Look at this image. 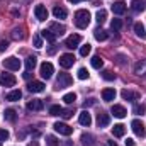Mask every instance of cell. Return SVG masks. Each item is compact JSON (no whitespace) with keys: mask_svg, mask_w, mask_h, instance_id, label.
<instances>
[{"mask_svg":"<svg viewBox=\"0 0 146 146\" xmlns=\"http://www.w3.org/2000/svg\"><path fill=\"white\" fill-rule=\"evenodd\" d=\"M75 24L78 29H87L90 24V12L85 9H80L75 12Z\"/></svg>","mask_w":146,"mask_h":146,"instance_id":"1","label":"cell"},{"mask_svg":"<svg viewBox=\"0 0 146 146\" xmlns=\"http://www.w3.org/2000/svg\"><path fill=\"white\" fill-rule=\"evenodd\" d=\"M72 76L68 75V73H60V76H58V80H56V88L58 90H61V88H66V87H70L72 85Z\"/></svg>","mask_w":146,"mask_h":146,"instance_id":"2","label":"cell"},{"mask_svg":"<svg viewBox=\"0 0 146 146\" xmlns=\"http://www.w3.org/2000/svg\"><path fill=\"white\" fill-rule=\"evenodd\" d=\"M15 76L12 75V73H3L0 72V85L2 87H14L15 85Z\"/></svg>","mask_w":146,"mask_h":146,"instance_id":"3","label":"cell"},{"mask_svg":"<svg viewBox=\"0 0 146 146\" xmlns=\"http://www.w3.org/2000/svg\"><path fill=\"white\" fill-rule=\"evenodd\" d=\"M39 73H41V76H42V78H46V80H48V78H51V76H53V73H54V66H53L49 61H44V63L39 66Z\"/></svg>","mask_w":146,"mask_h":146,"instance_id":"4","label":"cell"},{"mask_svg":"<svg viewBox=\"0 0 146 146\" xmlns=\"http://www.w3.org/2000/svg\"><path fill=\"white\" fill-rule=\"evenodd\" d=\"M131 127H133V131H134V134H136V136H139V138H145V136H146L145 124H143L139 119H134V121L131 122Z\"/></svg>","mask_w":146,"mask_h":146,"instance_id":"5","label":"cell"},{"mask_svg":"<svg viewBox=\"0 0 146 146\" xmlns=\"http://www.w3.org/2000/svg\"><path fill=\"white\" fill-rule=\"evenodd\" d=\"M3 66H5L7 70L15 72V70H19V68H21V61H19V58L10 56V58H5V60H3Z\"/></svg>","mask_w":146,"mask_h":146,"instance_id":"6","label":"cell"},{"mask_svg":"<svg viewBox=\"0 0 146 146\" xmlns=\"http://www.w3.org/2000/svg\"><path fill=\"white\" fill-rule=\"evenodd\" d=\"M53 127H54L56 133H60V134H63V136H70L73 133V127L68 126V124H65V122H54Z\"/></svg>","mask_w":146,"mask_h":146,"instance_id":"7","label":"cell"},{"mask_svg":"<svg viewBox=\"0 0 146 146\" xmlns=\"http://www.w3.org/2000/svg\"><path fill=\"white\" fill-rule=\"evenodd\" d=\"M73 63H75V56L70 54V53L60 56V66H61V68H72Z\"/></svg>","mask_w":146,"mask_h":146,"instance_id":"8","label":"cell"},{"mask_svg":"<svg viewBox=\"0 0 146 146\" xmlns=\"http://www.w3.org/2000/svg\"><path fill=\"white\" fill-rule=\"evenodd\" d=\"M44 87H46V85H44L42 82H39V80H33V82H29V85H27L29 92H33V94H39V92H42Z\"/></svg>","mask_w":146,"mask_h":146,"instance_id":"9","label":"cell"},{"mask_svg":"<svg viewBox=\"0 0 146 146\" xmlns=\"http://www.w3.org/2000/svg\"><path fill=\"white\" fill-rule=\"evenodd\" d=\"M34 15H36L37 21H46V19H48V9H46L44 5H36Z\"/></svg>","mask_w":146,"mask_h":146,"instance_id":"10","label":"cell"},{"mask_svg":"<svg viewBox=\"0 0 146 146\" xmlns=\"http://www.w3.org/2000/svg\"><path fill=\"white\" fill-rule=\"evenodd\" d=\"M80 41H82V37L78 36V34H72V36L66 37L65 46H66V48H70V49H73V48H76V46L80 44Z\"/></svg>","mask_w":146,"mask_h":146,"instance_id":"11","label":"cell"},{"mask_svg":"<svg viewBox=\"0 0 146 146\" xmlns=\"http://www.w3.org/2000/svg\"><path fill=\"white\" fill-rule=\"evenodd\" d=\"M109 122H110V115L107 112L97 114V126L99 127H106V126H109Z\"/></svg>","mask_w":146,"mask_h":146,"instance_id":"12","label":"cell"},{"mask_svg":"<svg viewBox=\"0 0 146 146\" xmlns=\"http://www.w3.org/2000/svg\"><path fill=\"white\" fill-rule=\"evenodd\" d=\"M78 122H80L82 126H85V127H88V126L92 124V115L88 114V110H82V112H80Z\"/></svg>","mask_w":146,"mask_h":146,"instance_id":"13","label":"cell"},{"mask_svg":"<svg viewBox=\"0 0 146 146\" xmlns=\"http://www.w3.org/2000/svg\"><path fill=\"white\" fill-rule=\"evenodd\" d=\"M121 95H122L124 100H138V99L141 97L139 92H133V90H127V88H124V90L121 92Z\"/></svg>","mask_w":146,"mask_h":146,"instance_id":"14","label":"cell"},{"mask_svg":"<svg viewBox=\"0 0 146 146\" xmlns=\"http://www.w3.org/2000/svg\"><path fill=\"white\" fill-rule=\"evenodd\" d=\"M110 9H112V12H114V14H115V15H122V14H124V12H126V3H124V2H121V0H119V2H114V3H112V7H110Z\"/></svg>","mask_w":146,"mask_h":146,"instance_id":"15","label":"cell"},{"mask_svg":"<svg viewBox=\"0 0 146 146\" xmlns=\"http://www.w3.org/2000/svg\"><path fill=\"white\" fill-rule=\"evenodd\" d=\"M110 112L114 114V117H119V119H122V117H126L127 115V110L124 109L122 106H112V109H110Z\"/></svg>","mask_w":146,"mask_h":146,"instance_id":"16","label":"cell"},{"mask_svg":"<svg viewBox=\"0 0 146 146\" xmlns=\"http://www.w3.org/2000/svg\"><path fill=\"white\" fill-rule=\"evenodd\" d=\"M49 31L54 34V36H61L65 31H66V27L63 26V24H58V22H53L51 26H49Z\"/></svg>","mask_w":146,"mask_h":146,"instance_id":"17","label":"cell"},{"mask_svg":"<svg viewBox=\"0 0 146 146\" xmlns=\"http://www.w3.org/2000/svg\"><path fill=\"white\" fill-rule=\"evenodd\" d=\"M44 107V102L41 100V99H33L29 104H27V109L29 110H41Z\"/></svg>","mask_w":146,"mask_h":146,"instance_id":"18","label":"cell"},{"mask_svg":"<svg viewBox=\"0 0 146 146\" xmlns=\"http://www.w3.org/2000/svg\"><path fill=\"white\" fill-rule=\"evenodd\" d=\"M102 99H104L106 102H112V100L115 99V90H114V88H104V90H102Z\"/></svg>","mask_w":146,"mask_h":146,"instance_id":"19","label":"cell"},{"mask_svg":"<svg viewBox=\"0 0 146 146\" xmlns=\"http://www.w3.org/2000/svg\"><path fill=\"white\" fill-rule=\"evenodd\" d=\"M112 134H114L115 138H122V136L126 134V126H124V124H115V126L112 127Z\"/></svg>","mask_w":146,"mask_h":146,"instance_id":"20","label":"cell"},{"mask_svg":"<svg viewBox=\"0 0 146 146\" xmlns=\"http://www.w3.org/2000/svg\"><path fill=\"white\" fill-rule=\"evenodd\" d=\"M131 7H133L134 12H143L146 9V2L145 0H133L131 2Z\"/></svg>","mask_w":146,"mask_h":146,"instance_id":"21","label":"cell"},{"mask_svg":"<svg viewBox=\"0 0 146 146\" xmlns=\"http://www.w3.org/2000/svg\"><path fill=\"white\" fill-rule=\"evenodd\" d=\"M21 97H22V92L21 90H12V92H9L5 95V99L10 100V102H17V100H21Z\"/></svg>","mask_w":146,"mask_h":146,"instance_id":"22","label":"cell"},{"mask_svg":"<svg viewBox=\"0 0 146 146\" xmlns=\"http://www.w3.org/2000/svg\"><path fill=\"white\" fill-rule=\"evenodd\" d=\"M53 14H54V17H56V19H66V15H68L66 9H63V7H58V5L53 9Z\"/></svg>","mask_w":146,"mask_h":146,"instance_id":"23","label":"cell"},{"mask_svg":"<svg viewBox=\"0 0 146 146\" xmlns=\"http://www.w3.org/2000/svg\"><path fill=\"white\" fill-rule=\"evenodd\" d=\"M134 73L136 75H145L146 73V60H141L134 65Z\"/></svg>","mask_w":146,"mask_h":146,"instance_id":"24","label":"cell"},{"mask_svg":"<svg viewBox=\"0 0 146 146\" xmlns=\"http://www.w3.org/2000/svg\"><path fill=\"white\" fill-rule=\"evenodd\" d=\"M134 33H136V36H138V37H141V39H145V37H146L145 26H143L141 22H136V24H134Z\"/></svg>","mask_w":146,"mask_h":146,"instance_id":"25","label":"cell"},{"mask_svg":"<svg viewBox=\"0 0 146 146\" xmlns=\"http://www.w3.org/2000/svg\"><path fill=\"white\" fill-rule=\"evenodd\" d=\"M24 63H26V68H27V72H31V70H34V68H36L37 60H36V56H27Z\"/></svg>","mask_w":146,"mask_h":146,"instance_id":"26","label":"cell"},{"mask_svg":"<svg viewBox=\"0 0 146 146\" xmlns=\"http://www.w3.org/2000/svg\"><path fill=\"white\" fill-rule=\"evenodd\" d=\"M94 36H95L97 41H106L109 34H107V31H104V29H100V27H99V29H95V31H94Z\"/></svg>","mask_w":146,"mask_h":146,"instance_id":"27","label":"cell"},{"mask_svg":"<svg viewBox=\"0 0 146 146\" xmlns=\"http://www.w3.org/2000/svg\"><path fill=\"white\" fill-rule=\"evenodd\" d=\"M3 117H5L7 121L14 122V121L17 119V112H15L14 109H5V112H3Z\"/></svg>","mask_w":146,"mask_h":146,"instance_id":"28","label":"cell"},{"mask_svg":"<svg viewBox=\"0 0 146 146\" xmlns=\"http://www.w3.org/2000/svg\"><path fill=\"white\" fill-rule=\"evenodd\" d=\"M90 63H92V66H94L95 70H100V68L104 66V60H102L100 56H94V58L90 60Z\"/></svg>","mask_w":146,"mask_h":146,"instance_id":"29","label":"cell"},{"mask_svg":"<svg viewBox=\"0 0 146 146\" xmlns=\"http://www.w3.org/2000/svg\"><path fill=\"white\" fill-rule=\"evenodd\" d=\"M41 37H42V39H46V41H49V42H54V41H56V36H54L49 29H48V31H46V29H44V31H41Z\"/></svg>","mask_w":146,"mask_h":146,"instance_id":"30","label":"cell"},{"mask_svg":"<svg viewBox=\"0 0 146 146\" xmlns=\"http://www.w3.org/2000/svg\"><path fill=\"white\" fill-rule=\"evenodd\" d=\"M82 145L83 146H92L94 145V136H92V134H82Z\"/></svg>","mask_w":146,"mask_h":146,"instance_id":"31","label":"cell"},{"mask_svg":"<svg viewBox=\"0 0 146 146\" xmlns=\"http://www.w3.org/2000/svg\"><path fill=\"white\" fill-rule=\"evenodd\" d=\"M95 19H97V22L99 24H102V22H106V19H107V12L102 9V10H99L97 12V15H95Z\"/></svg>","mask_w":146,"mask_h":146,"instance_id":"32","label":"cell"},{"mask_svg":"<svg viewBox=\"0 0 146 146\" xmlns=\"http://www.w3.org/2000/svg\"><path fill=\"white\" fill-rule=\"evenodd\" d=\"M121 27H122V21H121V19H114V21L110 22V29H112L114 33H115V31H119Z\"/></svg>","mask_w":146,"mask_h":146,"instance_id":"33","label":"cell"},{"mask_svg":"<svg viewBox=\"0 0 146 146\" xmlns=\"http://www.w3.org/2000/svg\"><path fill=\"white\" fill-rule=\"evenodd\" d=\"M22 37H24V33H22V29H21V27H15V29L12 31V39L19 41V39H22Z\"/></svg>","mask_w":146,"mask_h":146,"instance_id":"34","label":"cell"},{"mask_svg":"<svg viewBox=\"0 0 146 146\" xmlns=\"http://www.w3.org/2000/svg\"><path fill=\"white\" fill-rule=\"evenodd\" d=\"M90 51H92V46H90L88 42H87V44H83V46L80 48V54H82V56H88V54H90Z\"/></svg>","mask_w":146,"mask_h":146,"instance_id":"35","label":"cell"},{"mask_svg":"<svg viewBox=\"0 0 146 146\" xmlns=\"http://www.w3.org/2000/svg\"><path fill=\"white\" fill-rule=\"evenodd\" d=\"M102 78L107 80V82H112V80H115V75L110 72V70H104V72H102Z\"/></svg>","mask_w":146,"mask_h":146,"instance_id":"36","label":"cell"},{"mask_svg":"<svg viewBox=\"0 0 146 146\" xmlns=\"http://www.w3.org/2000/svg\"><path fill=\"white\" fill-rule=\"evenodd\" d=\"M63 100H65L66 104H73V102L76 100V95H75L73 92H70V94H65V95H63Z\"/></svg>","mask_w":146,"mask_h":146,"instance_id":"37","label":"cell"},{"mask_svg":"<svg viewBox=\"0 0 146 146\" xmlns=\"http://www.w3.org/2000/svg\"><path fill=\"white\" fill-rule=\"evenodd\" d=\"M61 112H63V109L60 106H51L49 107V114L51 115H61Z\"/></svg>","mask_w":146,"mask_h":146,"instance_id":"38","label":"cell"},{"mask_svg":"<svg viewBox=\"0 0 146 146\" xmlns=\"http://www.w3.org/2000/svg\"><path fill=\"white\" fill-rule=\"evenodd\" d=\"M76 75H78V78H80V80H87V78L90 76V73L87 72L85 68H80V70H78V73H76Z\"/></svg>","mask_w":146,"mask_h":146,"instance_id":"39","label":"cell"},{"mask_svg":"<svg viewBox=\"0 0 146 146\" xmlns=\"http://www.w3.org/2000/svg\"><path fill=\"white\" fill-rule=\"evenodd\" d=\"M46 145L48 146H58V139L54 136H46Z\"/></svg>","mask_w":146,"mask_h":146,"instance_id":"40","label":"cell"},{"mask_svg":"<svg viewBox=\"0 0 146 146\" xmlns=\"http://www.w3.org/2000/svg\"><path fill=\"white\" fill-rule=\"evenodd\" d=\"M33 41H34L36 48H42V37H41V34H36V36L33 37Z\"/></svg>","mask_w":146,"mask_h":146,"instance_id":"41","label":"cell"},{"mask_svg":"<svg viewBox=\"0 0 146 146\" xmlns=\"http://www.w3.org/2000/svg\"><path fill=\"white\" fill-rule=\"evenodd\" d=\"M145 110H146L145 106H134L133 112H134V114H138V115H143V114H145Z\"/></svg>","mask_w":146,"mask_h":146,"instance_id":"42","label":"cell"},{"mask_svg":"<svg viewBox=\"0 0 146 146\" xmlns=\"http://www.w3.org/2000/svg\"><path fill=\"white\" fill-rule=\"evenodd\" d=\"M9 139V131L7 129H0V141H5Z\"/></svg>","mask_w":146,"mask_h":146,"instance_id":"43","label":"cell"},{"mask_svg":"<svg viewBox=\"0 0 146 146\" xmlns=\"http://www.w3.org/2000/svg\"><path fill=\"white\" fill-rule=\"evenodd\" d=\"M61 115H63L65 119H70V117L73 115V112H72L70 109H63V112H61Z\"/></svg>","mask_w":146,"mask_h":146,"instance_id":"44","label":"cell"},{"mask_svg":"<svg viewBox=\"0 0 146 146\" xmlns=\"http://www.w3.org/2000/svg\"><path fill=\"white\" fill-rule=\"evenodd\" d=\"M9 48V41H5V39H2L0 41V51H5Z\"/></svg>","mask_w":146,"mask_h":146,"instance_id":"45","label":"cell"},{"mask_svg":"<svg viewBox=\"0 0 146 146\" xmlns=\"http://www.w3.org/2000/svg\"><path fill=\"white\" fill-rule=\"evenodd\" d=\"M95 104V99H88V100H85V107L87 106H94Z\"/></svg>","mask_w":146,"mask_h":146,"instance_id":"46","label":"cell"},{"mask_svg":"<svg viewBox=\"0 0 146 146\" xmlns=\"http://www.w3.org/2000/svg\"><path fill=\"white\" fill-rule=\"evenodd\" d=\"M126 146H134V139L127 138V139H126Z\"/></svg>","mask_w":146,"mask_h":146,"instance_id":"47","label":"cell"},{"mask_svg":"<svg viewBox=\"0 0 146 146\" xmlns=\"http://www.w3.org/2000/svg\"><path fill=\"white\" fill-rule=\"evenodd\" d=\"M117 58H119V61H117V63H119V65H124V56H122V54H119Z\"/></svg>","mask_w":146,"mask_h":146,"instance_id":"48","label":"cell"},{"mask_svg":"<svg viewBox=\"0 0 146 146\" xmlns=\"http://www.w3.org/2000/svg\"><path fill=\"white\" fill-rule=\"evenodd\" d=\"M24 78H26V80H29V78H31V72H26V73H24Z\"/></svg>","mask_w":146,"mask_h":146,"instance_id":"49","label":"cell"},{"mask_svg":"<svg viewBox=\"0 0 146 146\" xmlns=\"http://www.w3.org/2000/svg\"><path fill=\"white\" fill-rule=\"evenodd\" d=\"M107 146H117V143L115 141H107Z\"/></svg>","mask_w":146,"mask_h":146,"instance_id":"50","label":"cell"},{"mask_svg":"<svg viewBox=\"0 0 146 146\" xmlns=\"http://www.w3.org/2000/svg\"><path fill=\"white\" fill-rule=\"evenodd\" d=\"M29 146H39V145H37L36 141H33V143H29Z\"/></svg>","mask_w":146,"mask_h":146,"instance_id":"51","label":"cell"},{"mask_svg":"<svg viewBox=\"0 0 146 146\" xmlns=\"http://www.w3.org/2000/svg\"><path fill=\"white\" fill-rule=\"evenodd\" d=\"M70 2H72V3H78V2H80V0H70Z\"/></svg>","mask_w":146,"mask_h":146,"instance_id":"52","label":"cell"},{"mask_svg":"<svg viewBox=\"0 0 146 146\" xmlns=\"http://www.w3.org/2000/svg\"><path fill=\"white\" fill-rule=\"evenodd\" d=\"M0 146H2V141H0Z\"/></svg>","mask_w":146,"mask_h":146,"instance_id":"53","label":"cell"}]
</instances>
